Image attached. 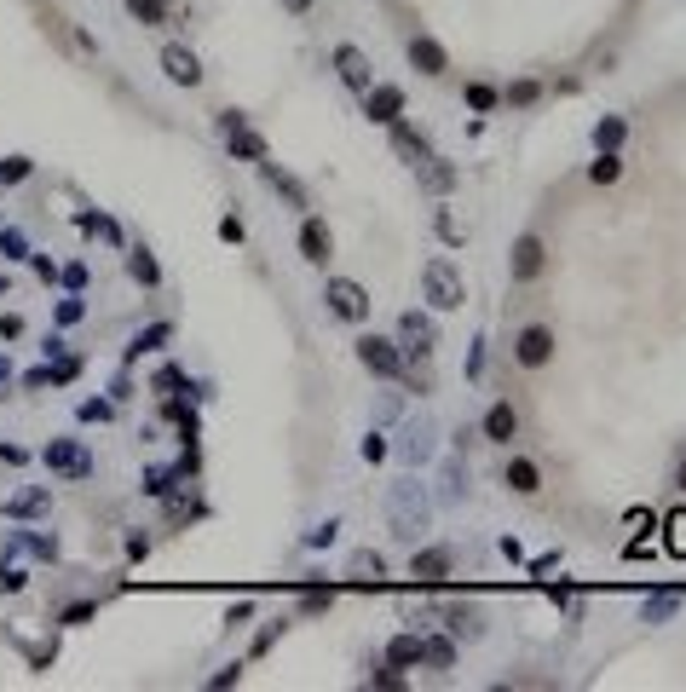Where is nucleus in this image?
Segmentation results:
<instances>
[{
    "label": "nucleus",
    "instance_id": "393cba45",
    "mask_svg": "<svg viewBox=\"0 0 686 692\" xmlns=\"http://www.w3.org/2000/svg\"><path fill=\"white\" fill-rule=\"evenodd\" d=\"M623 139H629V121H623V116H605L600 128H595V150H617Z\"/></svg>",
    "mask_w": 686,
    "mask_h": 692
},
{
    "label": "nucleus",
    "instance_id": "cd10ccee",
    "mask_svg": "<svg viewBox=\"0 0 686 692\" xmlns=\"http://www.w3.org/2000/svg\"><path fill=\"white\" fill-rule=\"evenodd\" d=\"M352 577H357V583H376V577H381V554H376V548H357V554H352Z\"/></svg>",
    "mask_w": 686,
    "mask_h": 692
},
{
    "label": "nucleus",
    "instance_id": "72a5a7b5",
    "mask_svg": "<svg viewBox=\"0 0 686 692\" xmlns=\"http://www.w3.org/2000/svg\"><path fill=\"white\" fill-rule=\"evenodd\" d=\"M81 231H99V237H110V243H116V226H110L104 214H81Z\"/></svg>",
    "mask_w": 686,
    "mask_h": 692
},
{
    "label": "nucleus",
    "instance_id": "2eb2a0df",
    "mask_svg": "<svg viewBox=\"0 0 686 692\" xmlns=\"http://www.w3.org/2000/svg\"><path fill=\"white\" fill-rule=\"evenodd\" d=\"M444 572H450V548H421V554H410V577H421V583H439Z\"/></svg>",
    "mask_w": 686,
    "mask_h": 692
},
{
    "label": "nucleus",
    "instance_id": "a878e982",
    "mask_svg": "<svg viewBox=\"0 0 686 692\" xmlns=\"http://www.w3.org/2000/svg\"><path fill=\"white\" fill-rule=\"evenodd\" d=\"M617 173H623V162H617V150H600L595 162H588V179H595V185H612Z\"/></svg>",
    "mask_w": 686,
    "mask_h": 692
},
{
    "label": "nucleus",
    "instance_id": "2f4dec72",
    "mask_svg": "<svg viewBox=\"0 0 686 692\" xmlns=\"http://www.w3.org/2000/svg\"><path fill=\"white\" fill-rule=\"evenodd\" d=\"M18 179H29V162L24 156H6V162H0V185H18Z\"/></svg>",
    "mask_w": 686,
    "mask_h": 692
},
{
    "label": "nucleus",
    "instance_id": "6ab92c4d",
    "mask_svg": "<svg viewBox=\"0 0 686 692\" xmlns=\"http://www.w3.org/2000/svg\"><path fill=\"white\" fill-rule=\"evenodd\" d=\"M508 491H519V496H537V491H542V474H537V462H525V456H513V462H508Z\"/></svg>",
    "mask_w": 686,
    "mask_h": 692
},
{
    "label": "nucleus",
    "instance_id": "58836bf2",
    "mask_svg": "<svg viewBox=\"0 0 686 692\" xmlns=\"http://www.w3.org/2000/svg\"><path fill=\"white\" fill-rule=\"evenodd\" d=\"M179 381H185V375H179V370H174V364H167V370H156V392H174V387H179Z\"/></svg>",
    "mask_w": 686,
    "mask_h": 692
},
{
    "label": "nucleus",
    "instance_id": "f3484780",
    "mask_svg": "<svg viewBox=\"0 0 686 692\" xmlns=\"http://www.w3.org/2000/svg\"><path fill=\"white\" fill-rule=\"evenodd\" d=\"M393 150H398V156H404L410 168H415V162H427V156H433V150H427V139H421L415 128H404V121H393Z\"/></svg>",
    "mask_w": 686,
    "mask_h": 692
},
{
    "label": "nucleus",
    "instance_id": "a211bd4d",
    "mask_svg": "<svg viewBox=\"0 0 686 692\" xmlns=\"http://www.w3.org/2000/svg\"><path fill=\"white\" fill-rule=\"evenodd\" d=\"M415 179L427 185V191H450V185H456V168H450L444 156H427V162H415Z\"/></svg>",
    "mask_w": 686,
    "mask_h": 692
},
{
    "label": "nucleus",
    "instance_id": "dca6fc26",
    "mask_svg": "<svg viewBox=\"0 0 686 692\" xmlns=\"http://www.w3.org/2000/svg\"><path fill=\"white\" fill-rule=\"evenodd\" d=\"M513 433H519V416H513V404H491V410H485V438H491V445H508Z\"/></svg>",
    "mask_w": 686,
    "mask_h": 692
},
{
    "label": "nucleus",
    "instance_id": "c03bdc74",
    "mask_svg": "<svg viewBox=\"0 0 686 692\" xmlns=\"http://www.w3.org/2000/svg\"><path fill=\"white\" fill-rule=\"evenodd\" d=\"M675 485H681V491H686V462H681V474H675Z\"/></svg>",
    "mask_w": 686,
    "mask_h": 692
},
{
    "label": "nucleus",
    "instance_id": "c9c22d12",
    "mask_svg": "<svg viewBox=\"0 0 686 692\" xmlns=\"http://www.w3.org/2000/svg\"><path fill=\"white\" fill-rule=\"evenodd\" d=\"M335 531H340V525H329V519H323L318 531H306V543H311V548H329V543H335Z\"/></svg>",
    "mask_w": 686,
    "mask_h": 692
},
{
    "label": "nucleus",
    "instance_id": "1a4fd4ad",
    "mask_svg": "<svg viewBox=\"0 0 686 692\" xmlns=\"http://www.w3.org/2000/svg\"><path fill=\"white\" fill-rule=\"evenodd\" d=\"M335 70H340V82L357 87V92L376 87V70H369V53H364V46H335Z\"/></svg>",
    "mask_w": 686,
    "mask_h": 692
},
{
    "label": "nucleus",
    "instance_id": "9d476101",
    "mask_svg": "<svg viewBox=\"0 0 686 692\" xmlns=\"http://www.w3.org/2000/svg\"><path fill=\"white\" fill-rule=\"evenodd\" d=\"M433 341H439V329H433L427 312H404L398 318V346L404 352H433Z\"/></svg>",
    "mask_w": 686,
    "mask_h": 692
},
{
    "label": "nucleus",
    "instance_id": "4be33fe9",
    "mask_svg": "<svg viewBox=\"0 0 686 692\" xmlns=\"http://www.w3.org/2000/svg\"><path fill=\"white\" fill-rule=\"evenodd\" d=\"M128 277L145 283V289H156V283H162V265L150 260V248H133V255H128Z\"/></svg>",
    "mask_w": 686,
    "mask_h": 692
},
{
    "label": "nucleus",
    "instance_id": "f8f14e48",
    "mask_svg": "<svg viewBox=\"0 0 686 692\" xmlns=\"http://www.w3.org/2000/svg\"><path fill=\"white\" fill-rule=\"evenodd\" d=\"M162 70H167V82H179V87L202 82V64H196L191 46H162Z\"/></svg>",
    "mask_w": 686,
    "mask_h": 692
},
{
    "label": "nucleus",
    "instance_id": "412c9836",
    "mask_svg": "<svg viewBox=\"0 0 686 692\" xmlns=\"http://www.w3.org/2000/svg\"><path fill=\"white\" fill-rule=\"evenodd\" d=\"M421 664L450 669V664H456V635H433V640H421Z\"/></svg>",
    "mask_w": 686,
    "mask_h": 692
},
{
    "label": "nucleus",
    "instance_id": "ea45409f",
    "mask_svg": "<svg viewBox=\"0 0 686 692\" xmlns=\"http://www.w3.org/2000/svg\"><path fill=\"white\" fill-rule=\"evenodd\" d=\"M237 681H243V669H237V664H231V669H220V675H214V681H208V687H220V692H225V687H237Z\"/></svg>",
    "mask_w": 686,
    "mask_h": 692
},
{
    "label": "nucleus",
    "instance_id": "7c9ffc66",
    "mask_svg": "<svg viewBox=\"0 0 686 692\" xmlns=\"http://www.w3.org/2000/svg\"><path fill=\"white\" fill-rule=\"evenodd\" d=\"M167 335H174V329H167V323H150V329H145V335H138V341H133V352H156V346H162Z\"/></svg>",
    "mask_w": 686,
    "mask_h": 692
},
{
    "label": "nucleus",
    "instance_id": "c85d7f7f",
    "mask_svg": "<svg viewBox=\"0 0 686 692\" xmlns=\"http://www.w3.org/2000/svg\"><path fill=\"white\" fill-rule=\"evenodd\" d=\"M128 12L138 24H167V0H128Z\"/></svg>",
    "mask_w": 686,
    "mask_h": 692
},
{
    "label": "nucleus",
    "instance_id": "37998d69",
    "mask_svg": "<svg viewBox=\"0 0 686 692\" xmlns=\"http://www.w3.org/2000/svg\"><path fill=\"white\" fill-rule=\"evenodd\" d=\"M283 6H289V12H306V6H311V0H283Z\"/></svg>",
    "mask_w": 686,
    "mask_h": 692
},
{
    "label": "nucleus",
    "instance_id": "39448f33",
    "mask_svg": "<svg viewBox=\"0 0 686 692\" xmlns=\"http://www.w3.org/2000/svg\"><path fill=\"white\" fill-rule=\"evenodd\" d=\"M46 467H52L58 479H87L92 474V456L81 438H46Z\"/></svg>",
    "mask_w": 686,
    "mask_h": 692
},
{
    "label": "nucleus",
    "instance_id": "aec40b11",
    "mask_svg": "<svg viewBox=\"0 0 686 692\" xmlns=\"http://www.w3.org/2000/svg\"><path fill=\"white\" fill-rule=\"evenodd\" d=\"M444 629H450L456 640H473L479 629H485V618H479V606H450V611H444Z\"/></svg>",
    "mask_w": 686,
    "mask_h": 692
},
{
    "label": "nucleus",
    "instance_id": "423d86ee",
    "mask_svg": "<svg viewBox=\"0 0 686 692\" xmlns=\"http://www.w3.org/2000/svg\"><path fill=\"white\" fill-rule=\"evenodd\" d=\"M513 358H519L525 370H542V364H554V329H542V323L519 329V341H513Z\"/></svg>",
    "mask_w": 686,
    "mask_h": 692
},
{
    "label": "nucleus",
    "instance_id": "5701e85b",
    "mask_svg": "<svg viewBox=\"0 0 686 692\" xmlns=\"http://www.w3.org/2000/svg\"><path fill=\"white\" fill-rule=\"evenodd\" d=\"M386 664H393V669H415L421 664V635H398L393 647H386Z\"/></svg>",
    "mask_w": 686,
    "mask_h": 692
},
{
    "label": "nucleus",
    "instance_id": "4c0bfd02",
    "mask_svg": "<svg viewBox=\"0 0 686 692\" xmlns=\"http://www.w3.org/2000/svg\"><path fill=\"white\" fill-rule=\"evenodd\" d=\"M369 687H386V692H398V687H404V675H398V669H376V675H369Z\"/></svg>",
    "mask_w": 686,
    "mask_h": 692
},
{
    "label": "nucleus",
    "instance_id": "ddd939ff",
    "mask_svg": "<svg viewBox=\"0 0 686 692\" xmlns=\"http://www.w3.org/2000/svg\"><path fill=\"white\" fill-rule=\"evenodd\" d=\"M364 116L393 128V121L404 116V92H398V87H369V92H364Z\"/></svg>",
    "mask_w": 686,
    "mask_h": 692
},
{
    "label": "nucleus",
    "instance_id": "473e14b6",
    "mask_svg": "<svg viewBox=\"0 0 686 692\" xmlns=\"http://www.w3.org/2000/svg\"><path fill=\"white\" fill-rule=\"evenodd\" d=\"M537 92H542L537 82H513L508 87V104H537Z\"/></svg>",
    "mask_w": 686,
    "mask_h": 692
},
{
    "label": "nucleus",
    "instance_id": "49530a36",
    "mask_svg": "<svg viewBox=\"0 0 686 692\" xmlns=\"http://www.w3.org/2000/svg\"><path fill=\"white\" fill-rule=\"evenodd\" d=\"M0 294H6V277H0Z\"/></svg>",
    "mask_w": 686,
    "mask_h": 692
},
{
    "label": "nucleus",
    "instance_id": "b1692460",
    "mask_svg": "<svg viewBox=\"0 0 686 692\" xmlns=\"http://www.w3.org/2000/svg\"><path fill=\"white\" fill-rule=\"evenodd\" d=\"M663 554H675V560H686V508L663 519Z\"/></svg>",
    "mask_w": 686,
    "mask_h": 692
},
{
    "label": "nucleus",
    "instance_id": "20e7f679",
    "mask_svg": "<svg viewBox=\"0 0 686 692\" xmlns=\"http://www.w3.org/2000/svg\"><path fill=\"white\" fill-rule=\"evenodd\" d=\"M220 139L231 156H243V162H266V139L243 121V110H220Z\"/></svg>",
    "mask_w": 686,
    "mask_h": 692
},
{
    "label": "nucleus",
    "instance_id": "f257e3e1",
    "mask_svg": "<svg viewBox=\"0 0 686 692\" xmlns=\"http://www.w3.org/2000/svg\"><path fill=\"white\" fill-rule=\"evenodd\" d=\"M421 289H427V306L433 312H456L462 301H467V283H462V272H456V260H427V272H421Z\"/></svg>",
    "mask_w": 686,
    "mask_h": 692
},
{
    "label": "nucleus",
    "instance_id": "f03ea898",
    "mask_svg": "<svg viewBox=\"0 0 686 692\" xmlns=\"http://www.w3.org/2000/svg\"><path fill=\"white\" fill-rule=\"evenodd\" d=\"M323 306H329L340 323H364L369 318V289L352 283V277H329L323 283Z\"/></svg>",
    "mask_w": 686,
    "mask_h": 692
},
{
    "label": "nucleus",
    "instance_id": "7ed1b4c3",
    "mask_svg": "<svg viewBox=\"0 0 686 692\" xmlns=\"http://www.w3.org/2000/svg\"><path fill=\"white\" fill-rule=\"evenodd\" d=\"M357 364L369 375H386V381H398L404 375V346L386 341V335H357Z\"/></svg>",
    "mask_w": 686,
    "mask_h": 692
},
{
    "label": "nucleus",
    "instance_id": "79ce46f5",
    "mask_svg": "<svg viewBox=\"0 0 686 692\" xmlns=\"http://www.w3.org/2000/svg\"><path fill=\"white\" fill-rule=\"evenodd\" d=\"M24 589V572H0V594H18Z\"/></svg>",
    "mask_w": 686,
    "mask_h": 692
},
{
    "label": "nucleus",
    "instance_id": "a19ab883",
    "mask_svg": "<svg viewBox=\"0 0 686 692\" xmlns=\"http://www.w3.org/2000/svg\"><path fill=\"white\" fill-rule=\"evenodd\" d=\"M220 237L225 243H243V219H220Z\"/></svg>",
    "mask_w": 686,
    "mask_h": 692
},
{
    "label": "nucleus",
    "instance_id": "e433bc0d",
    "mask_svg": "<svg viewBox=\"0 0 686 692\" xmlns=\"http://www.w3.org/2000/svg\"><path fill=\"white\" fill-rule=\"evenodd\" d=\"M357 450H364V462H381V456H386V438H381V433H369Z\"/></svg>",
    "mask_w": 686,
    "mask_h": 692
},
{
    "label": "nucleus",
    "instance_id": "bb28decb",
    "mask_svg": "<svg viewBox=\"0 0 686 692\" xmlns=\"http://www.w3.org/2000/svg\"><path fill=\"white\" fill-rule=\"evenodd\" d=\"M675 611H681V594H658V601L641 606V618H646V623H669Z\"/></svg>",
    "mask_w": 686,
    "mask_h": 692
},
{
    "label": "nucleus",
    "instance_id": "9b49d317",
    "mask_svg": "<svg viewBox=\"0 0 686 692\" xmlns=\"http://www.w3.org/2000/svg\"><path fill=\"white\" fill-rule=\"evenodd\" d=\"M404 58H410V64L421 70V75H444L450 70V53L433 35H410V46H404Z\"/></svg>",
    "mask_w": 686,
    "mask_h": 692
},
{
    "label": "nucleus",
    "instance_id": "a18cd8bd",
    "mask_svg": "<svg viewBox=\"0 0 686 692\" xmlns=\"http://www.w3.org/2000/svg\"><path fill=\"white\" fill-rule=\"evenodd\" d=\"M0 381H6V364H0Z\"/></svg>",
    "mask_w": 686,
    "mask_h": 692
},
{
    "label": "nucleus",
    "instance_id": "f704fd0d",
    "mask_svg": "<svg viewBox=\"0 0 686 692\" xmlns=\"http://www.w3.org/2000/svg\"><path fill=\"white\" fill-rule=\"evenodd\" d=\"M467 104H473V110H491V104H496V92H491L485 82H473V87H467Z\"/></svg>",
    "mask_w": 686,
    "mask_h": 692
},
{
    "label": "nucleus",
    "instance_id": "4468645a",
    "mask_svg": "<svg viewBox=\"0 0 686 692\" xmlns=\"http://www.w3.org/2000/svg\"><path fill=\"white\" fill-rule=\"evenodd\" d=\"M300 255L311 265H323V260L335 255V237H329V226H323V219H300Z\"/></svg>",
    "mask_w": 686,
    "mask_h": 692
},
{
    "label": "nucleus",
    "instance_id": "0eeeda50",
    "mask_svg": "<svg viewBox=\"0 0 686 692\" xmlns=\"http://www.w3.org/2000/svg\"><path fill=\"white\" fill-rule=\"evenodd\" d=\"M508 265H513V277H519V283H537L542 265H548V243H542L537 231H525V237L513 243V260Z\"/></svg>",
    "mask_w": 686,
    "mask_h": 692
},
{
    "label": "nucleus",
    "instance_id": "6e6552de",
    "mask_svg": "<svg viewBox=\"0 0 686 692\" xmlns=\"http://www.w3.org/2000/svg\"><path fill=\"white\" fill-rule=\"evenodd\" d=\"M393 525H398V537H415L427 525V502H421L415 485H398L393 491Z\"/></svg>",
    "mask_w": 686,
    "mask_h": 692
},
{
    "label": "nucleus",
    "instance_id": "c756f323",
    "mask_svg": "<svg viewBox=\"0 0 686 692\" xmlns=\"http://www.w3.org/2000/svg\"><path fill=\"white\" fill-rule=\"evenodd\" d=\"M6 514H18V519L24 514H46V491H18V496L6 502Z\"/></svg>",
    "mask_w": 686,
    "mask_h": 692
}]
</instances>
